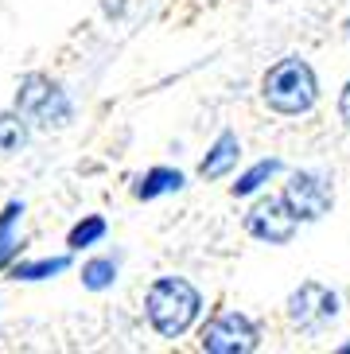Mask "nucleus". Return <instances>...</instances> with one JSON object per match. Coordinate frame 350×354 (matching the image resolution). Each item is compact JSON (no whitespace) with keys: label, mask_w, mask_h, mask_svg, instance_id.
<instances>
[{"label":"nucleus","mask_w":350,"mask_h":354,"mask_svg":"<svg viewBox=\"0 0 350 354\" xmlns=\"http://www.w3.org/2000/svg\"><path fill=\"white\" fill-rule=\"evenodd\" d=\"M203 315V292L187 277H156L145 292V319L160 339H179Z\"/></svg>","instance_id":"obj_1"},{"label":"nucleus","mask_w":350,"mask_h":354,"mask_svg":"<svg viewBox=\"0 0 350 354\" xmlns=\"http://www.w3.org/2000/svg\"><path fill=\"white\" fill-rule=\"evenodd\" d=\"M261 102L280 117H304L320 105V74L308 59L284 55L261 78Z\"/></svg>","instance_id":"obj_2"},{"label":"nucleus","mask_w":350,"mask_h":354,"mask_svg":"<svg viewBox=\"0 0 350 354\" xmlns=\"http://www.w3.org/2000/svg\"><path fill=\"white\" fill-rule=\"evenodd\" d=\"M12 105L31 121V129H66L74 121V97L66 94V86L43 71H28L16 82Z\"/></svg>","instance_id":"obj_3"},{"label":"nucleus","mask_w":350,"mask_h":354,"mask_svg":"<svg viewBox=\"0 0 350 354\" xmlns=\"http://www.w3.org/2000/svg\"><path fill=\"white\" fill-rule=\"evenodd\" d=\"M261 346V327L237 308H222L199 327V351L206 354H253Z\"/></svg>","instance_id":"obj_4"},{"label":"nucleus","mask_w":350,"mask_h":354,"mask_svg":"<svg viewBox=\"0 0 350 354\" xmlns=\"http://www.w3.org/2000/svg\"><path fill=\"white\" fill-rule=\"evenodd\" d=\"M280 198H284V207L296 214L300 226H311V222H323L331 214V207H335V183H331V176H323V171L304 167V171H292L288 176Z\"/></svg>","instance_id":"obj_5"},{"label":"nucleus","mask_w":350,"mask_h":354,"mask_svg":"<svg viewBox=\"0 0 350 354\" xmlns=\"http://www.w3.org/2000/svg\"><path fill=\"white\" fill-rule=\"evenodd\" d=\"M284 312H288V319L296 323L300 331H323V327H331V323L339 319L342 300H339V292L331 288V284L304 281L300 288H292Z\"/></svg>","instance_id":"obj_6"},{"label":"nucleus","mask_w":350,"mask_h":354,"mask_svg":"<svg viewBox=\"0 0 350 354\" xmlns=\"http://www.w3.org/2000/svg\"><path fill=\"white\" fill-rule=\"evenodd\" d=\"M246 234L253 241H261V245H288L292 238H296V214H292L288 207H284V198L280 195H261L253 207L246 210Z\"/></svg>","instance_id":"obj_7"},{"label":"nucleus","mask_w":350,"mask_h":354,"mask_svg":"<svg viewBox=\"0 0 350 354\" xmlns=\"http://www.w3.org/2000/svg\"><path fill=\"white\" fill-rule=\"evenodd\" d=\"M237 160H241V140H237V133H218L214 145L206 148V156L199 160V176L203 179H226L230 171L237 167Z\"/></svg>","instance_id":"obj_8"},{"label":"nucleus","mask_w":350,"mask_h":354,"mask_svg":"<svg viewBox=\"0 0 350 354\" xmlns=\"http://www.w3.org/2000/svg\"><path fill=\"white\" fill-rule=\"evenodd\" d=\"M187 187V176L179 171V167H148L145 176H136L133 183V198L136 203H156V198H164V195H175V191H183Z\"/></svg>","instance_id":"obj_9"},{"label":"nucleus","mask_w":350,"mask_h":354,"mask_svg":"<svg viewBox=\"0 0 350 354\" xmlns=\"http://www.w3.org/2000/svg\"><path fill=\"white\" fill-rule=\"evenodd\" d=\"M71 269V253H59V257H31V261H16L12 265V281L20 284H39V281H55Z\"/></svg>","instance_id":"obj_10"},{"label":"nucleus","mask_w":350,"mask_h":354,"mask_svg":"<svg viewBox=\"0 0 350 354\" xmlns=\"http://www.w3.org/2000/svg\"><path fill=\"white\" fill-rule=\"evenodd\" d=\"M20 218H24V203H20V198L4 203V210H0V269H4V265H12V261H16V253L24 250V241H20Z\"/></svg>","instance_id":"obj_11"},{"label":"nucleus","mask_w":350,"mask_h":354,"mask_svg":"<svg viewBox=\"0 0 350 354\" xmlns=\"http://www.w3.org/2000/svg\"><path fill=\"white\" fill-rule=\"evenodd\" d=\"M280 171H284V164H280L277 156L257 160L253 167H246V171L237 176V183H230V195H234V198H249V195H257V191L265 187L268 179H277Z\"/></svg>","instance_id":"obj_12"},{"label":"nucleus","mask_w":350,"mask_h":354,"mask_svg":"<svg viewBox=\"0 0 350 354\" xmlns=\"http://www.w3.org/2000/svg\"><path fill=\"white\" fill-rule=\"evenodd\" d=\"M31 140V121L12 105V109H4L0 113V152H20V148H28Z\"/></svg>","instance_id":"obj_13"},{"label":"nucleus","mask_w":350,"mask_h":354,"mask_svg":"<svg viewBox=\"0 0 350 354\" xmlns=\"http://www.w3.org/2000/svg\"><path fill=\"white\" fill-rule=\"evenodd\" d=\"M82 288L86 292H105L117 284V257H109V253H102V257H90L82 265Z\"/></svg>","instance_id":"obj_14"},{"label":"nucleus","mask_w":350,"mask_h":354,"mask_svg":"<svg viewBox=\"0 0 350 354\" xmlns=\"http://www.w3.org/2000/svg\"><path fill=\"white\" fill-rule=\"evenodd\" d=\"M105 234H109V226H105L102 214H86L82 222H74V226H71V234H66V245H71L74 253H78V250H90V245H98Z\"/></svg>","instance_id":"obj_15"},{"label":"nucleus","mask_w":350,"mask_h":354,"mask_svg":"<svg viewBox=\"0 0 350 354\" xmlns=\"http://www.w3.org/2000/svg\"><path fill=\"white\" fill-rule=\"evenodd\" d=\"M339 121L350 129V78L342 82V90H339Z\"/></svg>","instance_id":"obj_16"},{"label":"nucleus","mask_w":350,"mask_h":354,"mask_svg":"<svg viewBox=\"0 0 350 354\" xmlns=\"http://www.w3.org/2000/svg\"><path fill=\"white\" fill-rule=\"evenodd\" d=\"M102 12L109 20H121L125 12H129V0H102Z\"/></svg>","instance_id":"obj_17"},{"label":"nucleus","mask_w":350,"mask_h":354,"mask_svg":"<svg viewBox=\"0 0 350 354\" xmlns=\"http://www.w3.org/2000/svg\"><path fill=\"white\" fill-rule=\"evenodd\" d=\"M342 35H347V39H350V16H347V20H342Z\"/></svg>","instance_id":"obj_18"}]
</instances>
